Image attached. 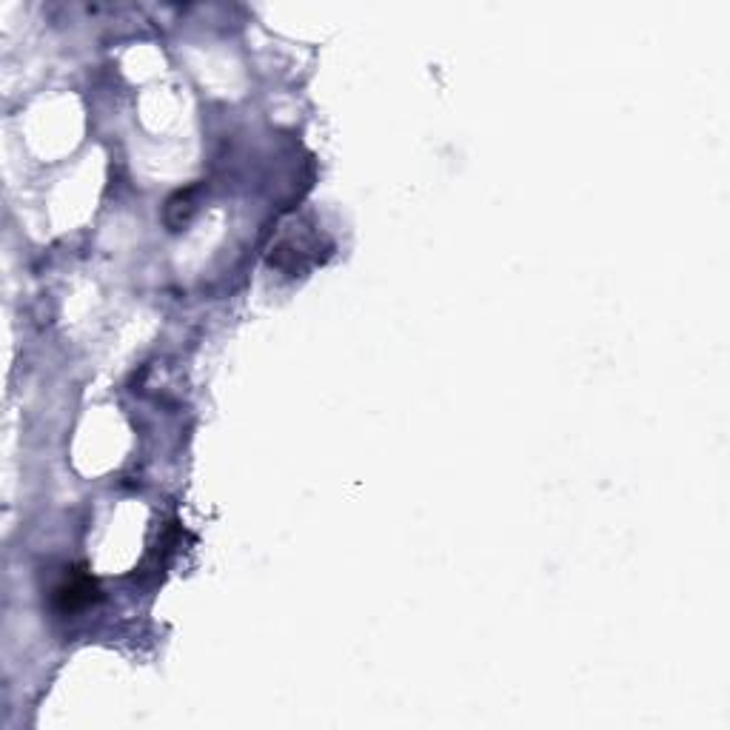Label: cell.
<instances>
[{
    "label": "cell",
    "mask_w": 730,
    "mask_h": 730,
    "mask_svg": "<svg viewBox=\"0 0 730 730\" xmlns=\"http://www.w3.org/2000/svg\"><path fill=\"white\" fill-rule=\"evenodd\" d=\"M55 596H58V602H60L63 610L83 608V605L92 602L94 583H92L89 576H72V579H66V583L55 591Z\"/></svg>",
    "instance_id": "cell-1"
}]
</instances>
